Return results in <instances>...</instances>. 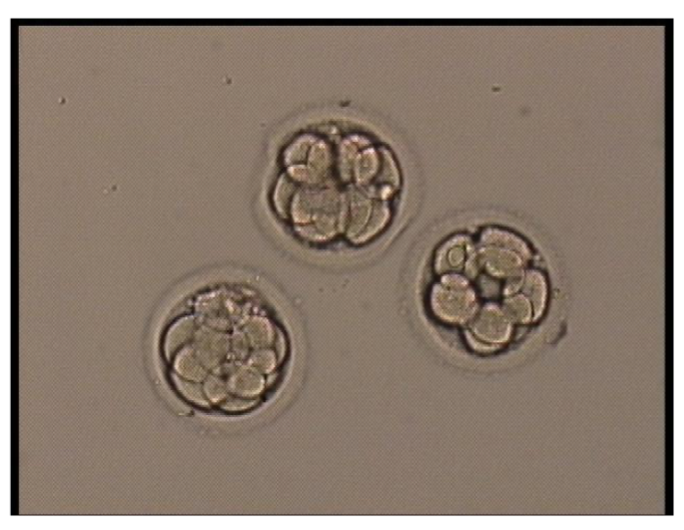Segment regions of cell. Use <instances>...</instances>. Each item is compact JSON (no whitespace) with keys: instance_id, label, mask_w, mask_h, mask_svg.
<instances>
[{"instance_id":"cell-2","label":"cell","mask_w":684,"mask_h":530,"mask_svg":"<svg viewBox=\"0 0 684 530\" xmlns=\"http://www.w3.org/2000/svg\"><path fill=\"white\" fill-rule=\"evenodd\" d=\"M427 305L433 317L446 324L469 322L479 307L469 277L457 273L436 276L427 291Z\"/></svg>"},{"instance_id":"cell-4","label":"cell","mask_w":684,"mask_h":530,"mask_svg":"<svg viewBox=\"0 0 684 530\" xmlns=\"http://www.w3.org/2000/svg\"><path fill=\"white\" fill-rule=\"evenodd\" d=\"M432 268L436 276L457 273L470 277L475 274L478 267L471 239L463 234L448 237L436 248Z\"/></svg>"},{"instance_id":"cell-1","label":"cell","mask_w":684,"mask_h":530,"mask_svg":"<svg viewBox=\"0 0 684 530\" xmlns=\"http://www.w3.org/2000/svg\"><path fill=\"white\" fill-rule=\"evenodd\" d=\"M474 246L478 270L505 282L520 277L532 255L523 238L496 226L484 228Z\"/></svg>"},{"instance_id":"cell-6","label":"cell","mask_w":684,"mask_h":530,"mask_svg":"<svg viewBox=\"0 0 684 530\" xmlns=\"http://www.w3.org/2000/svg\"><path fill=\"white\" fill-rule=\"evenodd\" d=\"M197 330L196 321L193 317H185L178 320L168 331L165 338V352L170 357L178 353L182 348L189 345Z\"/></svg>"},{"instance_id":"cell-7","label":"cell","mask_w":684,"mask_h":530,"mask_svg":"<svg viewBox=\"0 0 684 530\" xmlns=\"http://www.w3.org/2000/svg\"><path fill=\"white\" fill-rule=\"evenodd\" d=\"M501 308L512 324H526L534 320L530 302L519 291L504 295Z\"/></svg>"},{"instance_id":"cell-3","label":"cell","mask_w":684,"mask_h":530,"mask_svg":"<svg viewBox=\"0 0 684 530\" xmlns=\"http://www.w3.org/2000/svg\"><path fill=\"white\" fill-rule=\"evenodd\" d=\"M467 338L473 347L491 349L504 344L512 334V323L501 306L487 303L478 307L469 320Z\"/></svg>"},{"instance_id":"cell-5","label":"cell","mask_w":684,"mask_h":530,"mask_svg":"<svg viewBox=\"0 0 684 530\" xmlns=\"http://www.w3.org/2000/svg\"><path fill=\"white\" fill-rule=\"evenodd\" d=\"M530 302L534 320L544 311L548 296V286L545 276L537 269H526L520 277L518 290Z\"/></svg>"}]
</instances>
